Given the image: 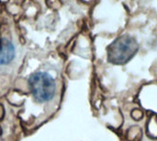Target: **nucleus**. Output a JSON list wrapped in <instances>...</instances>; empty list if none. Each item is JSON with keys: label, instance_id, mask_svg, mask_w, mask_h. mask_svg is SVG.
Segmentation results:
<instances>
[{"label": "nucleus", "instance_id": "1", "mask_svg": "<svg viewBox=\"0 0 157 141\" xmlns=\"http://www.w3.org/2000/svg\"><path fill=\"white\" fill-rule=\"evenodd\" d=\"M138 50L139 43L134 37L120 36L107 47L108 61L117 66L125 65L135 56Z\"/></svg>", "mask_w": 157, "mask_h": 141}, {"label": "nucleus", "instance_id": "2", "mask_svg": "<svg viewBox=\"0 0 157 141\" xmlns=\"http://www.w3.org/2000/svg\"><path fill=\"white\" fill-rule=\"evenodd\" d=\"M28 85L33 98L40 103L49 102L55 96V80L46 72H35L31 74L29 77Z\"/></svg>", "mask_w": 157, "mask_h": 141}, {"label": "nucleus", "instance_id": "3", "mask_svg": "<svg viewBox=\"0 0 157 141\" xmlns=\"http://www.w3.org/2000/svg\"><path fill=\"white\" fill-rule=\"evenodd\" d=\"M15 57V47L13 43L4 38L0 42V66L8 65Z\"/></svg>", "mask_w": 157, "mask_h": 141}]
</instances>
